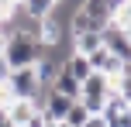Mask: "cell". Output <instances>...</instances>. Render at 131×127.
<instances>
[{
    "label": "cell",
    "instance_id": "1",
    "mask_svg": "<svg viewBox=\"0 0 131 127\" xmlns=\"http://www.w3.org/2000/svg\"><path fill=\"white\" fill-rule=\"evenodd\" d=\"M45 55V45H41L35 34H24V31H14L7 38V48H4V62L10 69H21V65H35V62Z\"/></svg>",
    "mask_w": 131,
    "mask_h": 127
},
{
    "label": "cell",
    "instance_id": "2",
    "mask_svg": "<svg viewBox=\"0 0 131 127\" xmlns=\"http://www.w3.org/2000/svg\"><path fill=\"white\" fill-rule=\"evenodd\" d=\"M7 89H10L14 100H41V93H45V86H41L38 72H35V65H21V69H10L7 72Z\"/></svg>",
    "mask_w": 131,
    "mask_h": 127
},
{
    "label": "cell",
    "instance_id": "3",
    "mask_svg": "<svg viewBox=\"0 0 131 127\" xmlns=\"http://www.w3.org/2000/svg\"><path fill=\"white\" fill-rule=\"evenodd\" d=\"M107 96H111V79H107L104 72H90L79 82V103H83L90 114H100V110H104Z\"/></svg>",
    "mask_w": 131,
    "mask_h": 127
},
{
    "label": "cell",
    "instance_id": "4",
    "mask_svg": "<svg viewBox=\"0 0 131 127\" xmlns=\"http://www.w3.org/2000/svg\"><path fill=\"white\" fill-rule=\"evenodd\" d=\"M100 41H104V48L114 55V59H121L124 65H131V38L121 31V24H117V21H111V24L100 31Z\"/></svg>",
    "mask_w": 131,
    "mask_h": 127
},
{
    "label": "cell",
    "instance_id": "5",
    "mask_svg": "<svg viewBox=\"0 0 131 127\" xmlns=\"http://www.w3.org/2000/svg\"><path fill=\"white\" fill-rule=\"evenodd\" d=\"M35 114H38V103L35 100H10L7 103V124L10 127H24Z\"/></svg>",
    "mask_w": 131,
    "mask_h": 127
},
{
    "label": "cell",
    "instance_id": "6",
    "mask_svg": "<svg viewBox=\"0 0 131 127\" xmlns=\"http://www.w3.org/2000/svg\"><path fill=\"white\" fill-rule=\"evenodd\" d=\"M76 10H83L86 17H93L100 27H107V24L114 21V17H111V7H107V0H79Z\"/></svg>",
    "mask_w": 131,
    "mask_h": 127
},
{
    "label": "cell",
    "instance_id": "7",
    "mask_svg": "<svg viewBox=\"0 0 131 127\" xmlns=\"http://www.w3.org/2000/svg\"><path fill=\"white\" fill-rule=\"evenodd\" d=\"M52 89L55 93H66L69 100H79V79L69 72V69H59V76L52 79Z\"/></svg>",
    "mask_w": 131,
    "mask_h": 127
},
{
    "label": "cell",
    "instance_id": "8",
    "mask_svg": "<svg viewBox=\"0 0 131 127\" xmlns=\"http://www.w3.org/2000/svg\"><path fill=\"white\" fill-rule=\"evenodd\" d=\"M100 45H104V41H100V31H83V34H72V52H79V55L97 52Z\"/></svg>",
    "mask_w": 131,
    "mask_h": 127
},
{
    "label": "cell",
    "instance_id": "9",
    "mask_svg": "<svg viewBox=\"0 0 131 127\" xmlns=\"http://www.w3.org/2000/svg\"><path fill=\"white\" fill-rule=\"evenodd\" d=\"M52 10H55V0H21V14H28V17H35V21L48 17Z\"/></svg>",
    "mask_w": 131,
    "mask_h": 127
},
{
    "label": "cell",
    "instance_id": "10",
    "mask_svg": "<svg viewBox=\"0 0 131 127\" xmlns=\"http://www.w3.org/2000/svg\"><path fill=\"white\" fill-rule=\"evenodd\" d=\"M62 69H69V72H72V76H76V79H79V82H83V79H86V76H90V72H93V69H90V62H86V55H79V52H72V55H69V59H66V62H62Z\"/></svg>",
    "mask_w": 131,
    "mask_h": 127
},
{
    "label": "cell",
    "instance_id": "11",
    "mask_svg": "<svg viewBox=\"0 0 131 127\" xmlns=\"http://www.w3.org/2000/svg\"><path fill=\"white\" fill-rule=\"evenodd\" d=\"M69 31H72V34H83V31H104V27H100L93 17H86L83 10H72V24H69Z\"/></svg>",
    "mask_w": 131,
    "mask_h": 127
},
{
    "label": "cell",
    "instance_id": "12",
    "mask_svg": "<svg viewBox=\"0 0 131 127\" xmlns=\"http://www.w3.org/2000/svg\"><path fill=\"white\" fill-rule=\"evenodd\" d=\"M86 117H90V110H86L83 103L76 100V103L69 107V114L62 117V124H66V127H83V124H86Z\"/></svg>",
    "mask_w": 131,
    "mask_h": 127
},
{
    "label": "cell",
    "instance_id": "13",
    "mask_svg": "<svg viewBox=\"0 0 131 127\" xmlns=\"http://www.w3.org/2000/svg\"><path fill=\"white\" fill-rule=\"evenodd\" d=\"M111 86H114V93H121V96H124V100L131 103V65H128V69H124V72H121V76H117V79H114V82H111Z\"/></svg>",
    "mask_w": 131,
    "mask_h": 127
},
{
    "label": "cell",
    "instance_id": "14",
    "mask_svg": "<svg viewBox=\"0 0 131 127\" xmlns=\"http://www.w3.org/2000/svg\"><path fill=\"white\" fill-rule=\"evenodd\" d=\"M107 127H131V110H124V114H114V117H104Z\"/></svg>",
    "mask_w": 131,
    "mask_h": 127
},
{
    "label": "cell",
    "instance_id": "15",
    "mask_svg": "<svg viewBox=\"0 0 131 127\" xmlns=\"http://www.w3.org/2000/svg\"><path fill=\"white\" fill-rule=\"evenodd\" d=\"M83 127H107V120H104V114H90Z\"/></svg>",
    "mask_w": 131,
    "mask_h": 127
},
{
    "label": "cell",
    "instance_id": "16",
    "mask_svg": "<svg viewBox=\"0 0 131 127\" xmlns=\"http://www.w3.org/2000/svg\"><path fill=\"white\" fill-rule=\"evenodd\" d=\"M10 100H14V96H10V89H7V82L0 79V107L7 110V103H10Z\"/></svg>",
    "mask_w": 131,
    "mask_h": 127
},
{
    "label": "cell",
    "instance_id": "17",
    "mask_svg": "<svg viewBox=\"0 0 131 127\" xmlns=\"http://www.w3.org/2000/svg\"><path fill=\"white\" fill-rule=\"evenodd\" d=\"M45 120H48V117H45V114L38 110V114H35V117H31V120H28L24 127H45Z\"/></svg>",
    "mask_w": 131,
    "mask_h": 127
},
{
    "label": "cell",
    "instance_id": "18",
    "mask_svg": "<svg viewBox=\"0 0 131 127\" xmlns=\"http://www.w3.org/2000/svg\"><path fill=\"white\" fill-rule=\"evenodd\" d=\"M114 21H117V24H121V21H131V0H124V7H121V14Z\"/></svg>",
    "mask_w": 131,
    "mask_h": 127
},
{
    "label": "cell",
    "instance_id": "19",
    "mask_svg": "<svg viewBox=\"0 0 131 127\" xmlns=\"http://www.w3.org/2000/svg\"><path fill=\"white\" fill-rule=\"evenodd\" d=\"M107 7H111V17H117L121 7H124V0H107Z\"/></svg>",
    "mask_w": 131,
    "mask_h": 127
},
{
    "label": "cell",
    "instance_id": "20",
    "mask_svg": "<svg viewBox=\"0 0 131 127\" xmlns=\"http://www.w3.org/2000/svg\"><path fill=\"white\" fill-rule=\"evenodd\" d=\"M7 72H10V65L4 62V55H0V79H7Z\"/></svg>",
    "mask_w": 131,
    "mask_h": 127
},
{
    "label": "cell",
    "instance_id": "21",
    "mask_svg": "<svg viewBox=\"0 0 131 127\" xmlns=\"http://www.w3.org/2000/svg\"><path fill=\"white\" fill-rule=\"evenodd\" d=\"M121 31H124L128 38H131V21H121Z\"/></svg>",
    "mask_w": 131,
    "mask_h": 127
},
{
    "label": "cell",
    "instance_id": "22",
    "mask_svg": "<svg viewBox=\"0 0 131 127\" xmlns=\"http://www.w3.org/2000/svg\"><path fill=\"white\" fill-rule=\"evenodd\" d=\"M0 127H7V110L0 107Z\"/></svg>",
    "mask_w": 131,
    "mask_h": 127
},
{
    "label": "cell",
    "instance_id": "23",
    "mask_svg": "<svg viewBox=\"0 0 131 127\" xmlns=\"http://www.w3.org/2000/svg\"><path fill=\"white\" fill-rule=\"evenodd\" d=\"M4 48H7V34H0V55H4Z\"/></svg>",
    "mask_w": 131,
    "mask_h": 127
},
{
    "label": "cell",
    "instance_id": "24",
    "mask_svg": "<svg viewBox=\"0 0 131 127\" xmlns=\"http://www.w3.org/2000/svg\"><path fill=\"white\" fill-rule=\"evenodd\" d=\"M45 127H62V124L59 120H45Z\"/></svg>",
    "mask_w": 131,
    "mask_h": 127
},
{
    "label": "cell",
    "instance_id": "25",
    "mask_svg": "<svg viewBox=\"0 0 131 127\" xmlns=\"http://www.w3.org/2000/svg\"><path fill=\"white\" fill-rule=\"evenodd\" d=\"M4 17H7V14H4V7H0V21H4Z\"/></svg>",
    "mask_w": 131,
    "mask_h": 127
},
{
    "label": "cell",
    "instance_id": "26",
    "mask_svg": "<svg viewBox=\"0 0 131 127\" xmlns=\"http://www.w3.org/2000/svg\"><path fill=\"white\" fill-rule=\"evenodd\" d=\"M55 4H62V0H55Z\"/></svg>",
    "mask_w": 131,
    "mask_h": 127
},
{
    "label": "cell",
    "instance_id": "27",
    "mask_svg": "<svg viewBox=\"0 0 131 127\" xmlns=\"http://www.w3.org/2000/svg\"><path fill=\"white\" fill-rule=\"evenodd\" d=\"M7 127H10V124H7Z\"/></svg>",
    "mask_w": 131,
    "mask_h": 127
},
{
    "label": "cell",
    "instance_id": "28",
    "mask_svg": "<svg viewBox=\"0 0 131 127\" xmlns=\"http://www.w3.org/2000/svg\"><path fill=\"white\" fill-rule=\"evenodd\" d=\"M62 127H66V124H62Z\"/></svg>",
    "mask_w": 131,
    "mask_h": 127
}]
</instances>
